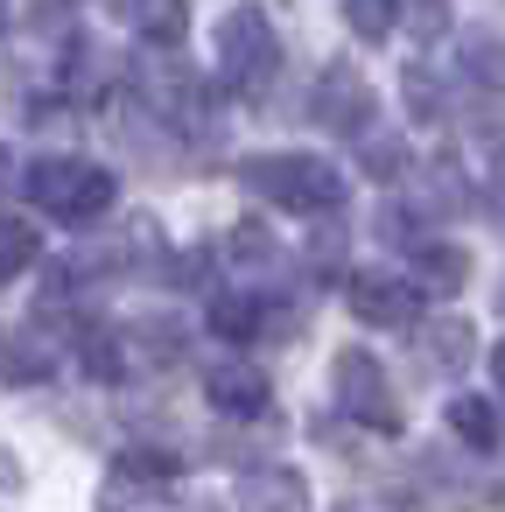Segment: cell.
Returning <instances> with one entry per match:
<instances>
[{"label":"cell","mask_w":505,"mask_h":512,"mask_svg":"<svg viewBox=\"0 0 505 512\" xmlns=\"http://www.w3.org/2000/svg\"><path fill=\"white\" fill-rule=\"evenodd\" d=\"M344 302H351V316L365 330H407V323H421V302L428 295L407 274H351L344 281Z\"/></svg>","instance_id":"cell-5"},{"label":"cell","mask_w":505,"mask_h":512,"mask_svg":"<svg viewBox=\"0 0 505 512\" xmlns=\"http://www.w3.org/2000/svg\"><path fill=\"white\" fill-rule=\"evenodd\" d=\"M274 71H281V36H274V22H267V8H232L225 22H218V78H225V92H239V99H260L267 85H274Z\"/></svg>","instance_id":"cell-3"},{"label":"cell","mask_w":505,"mask_h":512,"mask_svg":"<svg viewBox=\"0 0 505 512\" xmlns=\"http://www.w3.org/2000/svg\"><path fill=\"white\" fill-rule=\"evenodd\" d=\"M169 498H176V456H162V449L113 456L106 491H99L106 512H169Z\"/></svg>","instance_id":"cell-4"},{"label":"cell","mask_w":505,"mask_h":512,"mask_svg":"<svg viewBox=\"0 0 505 512\" xmlns=\"http://www.w3.org/2000/svg\"><path fill=\"white\" fill-rule=\"evenodd\" d=\"M239 512H309V477L295 463H260L239 477Z\"/></svg>","instance_id":"cell-8"},{"label":"cell","mask_w":505,"mask_h":512,"mask_svg":"<svg viewBox=\"0 0 505 512\" xmlns=\"http://www.w3.org/2000/svg\"><path fill=\"white\" fill-rule=\"evenodd\" d=\"M113 15L148 43V50H176L190 29V0H113Z\"/></svg>","instance_id":"cell-9"},{"label":"cell","mask_w":505,"mask_h":512,"mask_svg":"<svg viewBox=\"0 0 505 512\" xmlns=\"http://www.w3.org/2000/svg\"><path fill=\"white\" fill-rule=\"evenodd\" d=\"M421 351H428L442 372H463V365H470V351H477V337H470V323H456V316H449V323H428V330H421Z\"/></svg>","instance_id":"cell-16"},{"label":"cell","mask_w":505,"mask_h":512,"mask_svg":"<svg viewBox=\"0 0 505 512\" xmlns=\"http://www.w3.org/2000/svg\"><path fill=\"white\" fill-rule=\"evenodd\" d=\"M29 204L64 218V225H99L113 211V176L85 155H43L29 169Z\"/></svg>","instance_id":"cell-2"},{"label":"cell","mask_w":505,"mask_h":512,"mask_svg":"<svg viewBox=\"0 0 505 512\" xmlns=\"http://www.w3.org/2000/svg\"><path fill=\"white\" fill-rule=\"evenodd\" d=\"M484 197H491V204L505 211V141H498V148L484 155Z\"/></svg>","instance_id":"cell-20"},{"label":"cell","mask_w":505,"mask_h":512,"mask_svg":"<svg viewBox=\"0 0 505 512\" xmlns=\"http://www.w3.org/2000/svg\"><path fill=\"white\" fill-rule=\"evenodd\" d=\"M414 274H421V281H414L421 295H428V288L449 295V288L470 281V260H463V246H435V239H428V246H414Z\"/></svg>","instance_id":"cell-13"},{"label":"cell","mask_w":505,"mask_h":512,"mask_svg":"<svg viewBox=\"0 0 505 512\" xmlns=\"http://www.w3.org/2000/svg\"><path fill=\"white\" fill-rule=\"evenodd\" d=\"M36 253H43V232H36V218H0V288H8L15 274H29L36 267Z\"/></svg>","instance_id":"cell-15"},{"label":"cell","mask_w":505,"mask_h":512,"mask_svg":"<svg viewBox=\"0 0 505 512\" xmlns=\"http://www.w3.org/2000/svg\"><path fill=\"white\" fill-rule=\"evenodd\" d=\"M330 379H337V400L351 407V421H372V428H400V400L386 393V372L365 358V351H344L337 365H330Z\"/></svg>","instance_id":"cell-7"},{"label":"cell","mask_w":505,"mask_h":512,"mask_svg":"<svg viewBox=\"0 0 505 512\" xmlns=\"http://www.w3.org/2000/svg\"><path fill=\"white\" fill-rule=\"evenodd\" d=\"M449 435H456L463 449L491 456V449H498V414H491V400H477V393L449 400Z\"/></svg>","instance_id":"cell-14"},{"label":"cell","mask_w":505,"mask_h":512,"mask_svg":"<svg viewBox=\"0 0 505 512\" xmlns=\"http://www.w3.org/2000/svg\"><path fill=\"white\" fill-rule=\"evenodd\" d=\"M0 22H8V0H0Z\"/></svg>","instance_id":"cell-22"},{"label":"cell","mask_w":505,"mask_h":512,"mask_svg":"<svg viewBox=\"0 0 505 512\" xmlns=\"http://www.w3.org/2000/svg\"><path fill=\"white\" fill-rule=\"evenodd\" d=\"M463 71L484 85H505V43L498 36H463Z\"/></svg>","instance_id":"cell-18"},{"label":"cell","mask_w":505,"mask_h":512,"mask_svg":"<svg viewBox=\"0 0 505 512\" xmlns=\"http://www.w3.org/2000/svg\"><path fill=\"white\" fill-rule=\"evenodd\" d=\"M372 85L351 71V64H330L323 78H316V99H309V113H316V127H330V134H372Z\"/></svg>","instance_id":"cell-6"},{"label":"cell","mask_w":505,"mask_h":512,"mask_svg":"<svg viewBox=\"0 0 505 512\" xmlns=\"http://www.w3.org/2000/svg\"><path fill=\"white\" fill-rule=\"evenodd\" d=\"M393 8H400V0H344V22H351V36L386 43L393 36Z\"/></svg>","instance_id":"cell-17"},{"label":"cell","mask_w":505,"mask_h":512,"mask_svg":"<svg viewBox=\"0 0 505 512\" xmlns=\"http://www.w3.org/2000/svg\"><path fill=\"white\" fill-rule=\"evenodd\" d=\"M267 323H281V309H267L260 295H218V302H211V330H218L225 344L267 337Z\"/></svg>","instance_id":"cell-11"},{"label":"cell","mask_w":505,"mask_h":512,"mask_svg":"<svg viewBox=\"0 0 505 512\" xmlns=\"http://www.w3.org/2000/svg\"><path fill=\"white\" fill-rule=\"evenodd\" d=\"M50 365H57V344H50L43 330H15V344L0 351V372H8L15 386H36V379H50Z\"/></svg>","instance_id":"cell-12"},{"label":"cell","mask_w":505,"mask_h":512,"mask_svg":"<svg viewBox=\"0 0 505 512\" xmlns=\"http://www.w3.org/2000/svg\"><path fill=\"white\" fill-rule=\"evenodd\" d=\"M204 393H211V407H218V414H239V421H253V414H267V379H260L253 365H239V358H225V365H211V379H204Z\"/></svg>","instance_id":"cell-10"},{"label":"cell","mask_w":505,"mask_h":512,"mask_svg":"<svg viewBox=\"0 0 505 512\" xmlns=\"http://www.w3.org/2000/svg\"><path fill=\"white\" fill-rule=\"evenodd\" d=\"M239 183L253 197H267L274 211H295V218H316V211L344 204V176L330 162H316V155H246Z\"/></svg>","instance_id":"cell-1"},{"label":"cell","mask_w":505,"mask_h":512,"mask_svg":"<svg viewBox=\"0 0 505 512\" xmlns=\"http://www.w3.org/2000/svg\"><path fill=\"white\" fill-rule=\"evenodd\" d=\"M407 141H365V176H379V183H393V176H407Z\"/></svg>","instance_id":"cell-19"},{"label":"cell","mask_w":505,"mask_h":512,"mask_svg":"<svg viewBox=\"0 0 505 512\" xmlns=\"http://www.w3.org/2000/svg\"><path fill=\"white\" fill-rule=\"evenodd\" d=\"M491 386H498V400H505V344L491 351Z\"/></svg>","instance_id":"cell-21"}]
</instances>
